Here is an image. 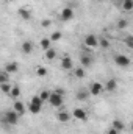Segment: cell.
Here are the masks:
<instances>
[{
	"instance_id": "1",
	"label": "cell",
	"mask_w": 133,
	"mask_h": 134,
	"mask_svg": "<svg viewBox=\"0 0 133 134\" xmlns=\"http://www.w3.org/2000/svg\"><path fill=\"white\" fill-rule=\"evenodd\" d=\"M114 64L117 67H122V69H127V67L132 64V61H130V58L127 56V55H116L114 56Z\"/></svg>"
},
{
	"instance_id": "2",
	"label": "cell",
	"mask_w": 133,
	"mask_h": 134,
	"mask_svg": "<svg viewBox=\"0 0 133 134\" xmlns=\"http://www.w3.org/2000/svg\"><path fill=\"white\" fill-rule=\"evenodd\" d=\"M63 101H64V97L60 95V94H57L55 91L52 92V95H50V98H49V103H50L53 108H61V106H63Z\"/></svg>"
},
{
	"instance_id": "3",
	"label": "cell",
	"mask_w": 133,
	"mask_h": 134,
	"mask_svg": "<svg viewBox=\"0 0 133 134\" xmlns=\"http://www.w3.org/2000/svg\"><path fill=\"white\" fill-rule=\"evenodd\" d=\"M19 117H21V115H19V114H17L16 111H14V109L8 111V112L5 114V120H6V122H8L9 125H16V123L19 122Z\"/></svg>"
},
{
	"instance_id": "4",
	"label": "cell",
	"mask_w": 133,
	"mask_h": 134,
	"mask_svg": "<svg viewBox=\"0 0 133 134\" xmlns=\"http://www.w3.org/2000/svg\"><path fill=\"white\" fill-rule=\"evenodd\" d=\"M85 45H86V47H91V48L97 47V45H99V37L94 36V34H88V36L85 37Z\"/></svg>"
},
{
	"instance_id": "5",
	"label": "cell",
	"mask_w": 133,
	"mask_h": 134,
	"mask_svg": "<svg viewBox=\"0 0 133 134\" xmlns=\"http://www.w3.org/2000/svg\"><path fill=\"white\" fill-rule=\"evenodd\" d=\"M72 115H74L77 120H81V122H85V120L88 119V112H86L85 109H81V108H75L74 112H72Z\"/></svg>"
},
{
	"instance_id": "6",
	"label": "cell",
	"mask_w": 133,
	"mask_h": 134,
	"mask_svg": "<svg viewBox=\"0 0 133 134\" xmlns=\"http://www.w3.org/2000/svg\"><path fill=\"white\" fill-rule=\"evenodd\" d=\"M103 91H105V86H103V84H100V83H93V84H91V87H89L91 95H100Z\"/></svg>"
},
{
	"instance_id": "7",
	"label": "cell",
	"mask_w": 133,
	"mask_h": 134,
	"mask_svg": "<svg viewBox=\"0 0 133 134\" xmlns=\"http://www.w3.org/2000/svg\"><path fill=\"white\" fill-rule=\"evenodd\" d=\"M61 20H70L72 17H74V9L72 8H69V6H66V8H63V11H61Z\"/></svg>"
},
{
	"instance_id": "8",
	"label": "cell",
	"mask_w": 133,
	"mask_h": 134,
	"mask_svg": "<svg viewBox=\"0 0 133 134\" xmlns=\"http://www.w3.org/2000/svg\"><path fill=\"white\" fill-rule=\"evenodd\" d=\"M116 89H117V81H116L114 78L108 80L106 84H105V91H106V92H114Z\"/></svg>"
},
{
	"instance_id": "9",
	"label": "cell",
	"mask_w": 133,
	"mask_h": 134,
	"mask_svg": "<svg viewBox=\"0 0 133 134\" xmlns=\"http://www.w3.org/2000/svg\"><path fill=\"white\" fill-rule=\"evenodd\" d=\"M13 109H14L19 115H22V114L25 112V104H24L22 101H14V103H13Z\"/></svg>"
},
{
	"instance_id": "10",
	"label": "cell",
	"mask_w": 133,
	"mask_h": 134,
	"mask_svg": "<svg viewBox=\"0 0 133 134\" xmlns=\"http://www.w3.org/2000/svg\"><path fill=\"white\" fill-rule=\"evenodd\" d=\"M80 64H81V67H91V64H93V58L89 56V55H81V58H80Z\"/></svg>"
},
{
	"instance_id": "11",
	"label": "cell",
	"mask_w": 133,
	"mask_h": 134,
	"mask_svg": "<svg viewBox=\"0 0 133 134\" xmlns=\"http://www.w3.org/2000/svg\"><path fill=\"white\" fill-rule=\"evenodd\" d=\"M61 67H63L64 70H70V69H74V63H72V59H70L69 56H64V58L61 59Z\"/></svg>"
},
{
	"instance_id": "12",
	"label": "cell",
	"mask_w": 133,
	"mask_h": 134,
	"mask_svg": "<svg viewBox=\"0 0 133 134\" xmlns=\"http://www.w3.org/2000/svg\"><path fill=\"white\" fill-rule=\"evenodd\" d=\"M17 69H19L17 63H8V64H5V67H3V70H6L8 73H16Z\"/></svg>"
},
{
	"instance_id": "13",
	"label": "cell",
	"mask_w": 133,
	"mask_h": 134,
	"mask_svg": "<svg viewBox=\"0 0 133 134\" xmlns=\"http://www.w3.org/2000/svg\"><path fill=\"white\" fill-rule=\"evenodd\" d=\"M19 16H21V19H24V20H30L32 19V14H30V11L28 9H25V8H19Z\"/></svg>"
},
{
	"instance_id": "14",
	"label": "cell",
	"mask_w": 133,
	"mask_h": 134,
	"mask_svg": "<svg viewBox=\"0 0 133 134\" xmlns=\"http://www.w3.org/2000/svg\"><path fill=\"white\" fill-rule=\"evenodd\" d=\"M22 52H24L25 55H30V53L33 52V44H32L30 41H25V42L22 44Z\"/></svg>"
},
{
	"instance_id": "15",
	"label": "cell",
	"mask_w": 133,
	"mask_h": 134,
	"mask_svg": "<svg viewBox=\"0 0 133 134\" xmlns=\"http://www.w3.org/2000/svg\"><path fill=\"white\" fill-rule=\"evenodd\" d=\"M111 128H114V130H117V131L121 133V131H124V130H125V123L116 119V120H113V125H111Z\"/></svg>"
},
{
	"instance_id": "16",
	"label": "cell",
	"mask_w": 133,
	"mask_h": 134,
	"mask_svg": "<svg viewBox=\"0 0 133 134\" xmlns=\"http://www.w3.org/2000/svg\"><path fill=\"white\" fill-rule=\"evenodd\" d=\"M28 109H30V112H32V114H39V112H41V109H42V104L30 103V104H28Z\"/></svg>"
},
{
	"instance_id": "17",
	"label": "cell",
	"mask_w": 133,
	"mask_h": 134,
	"mask_svg": "<svg viewBox=\"0 0 133 134\" xmlns=\"http://www.w3.org/2000/svg\"><path fill=\"white\" fill-rule=\"evenodd\" d=\"M89 95H91V92H88V91H80V92H77V100L85 101V100H88Z\"/></svg>"
},
{
	"instance_id": "18",
	"label": "cell",
	"mask_w": 133,
	"mask_h": 134,
	"mask_svg": "<svg viewBox=\"0 0 133 134\" xmlns=\"http://www.w3.org/2000/svg\"><path fill=\"white\" fill-rule=\"evenodd\" d=\"M57 117H58V120H60V122H69V119H70V115L67 114L66 111L58 112V114H57Z\"/></svg>"
},
{
	"instance_id": "19",
	"label": "cell",
	"mask_w": 133,
	"mask_h": 134,
	"mask_svg": "<svg viewBox=\"0 0 133 134\" xmlns=\"http://www.w3.org/2000/svg\"><path fill=\"white\" fill-rule=\"evenodd\" d=\"M122 9L124 11H133V0H124L122 2Z\"/></svg>"
},
{
	"instance_id": "20",
	"label": "cell",
	"mask_w": 133,
	"mask_h": 134,
	"mask_svg": "<svg viewBox=\"0 0 133 134\" xmlns=\"http://www.w3.org/2000/svg\"><path fill=\"white\" fill-rule=\"evenodd\" d=\"M50 44H52L50 37H44V39H41V47H42L44 50H49V48H50Z\"/></svg>"
},
{
	"instance_id": "21",
	"label": "cell",
	"mask_w": 133,
	"mask_h": 134,
	"mask_svg": "<svg viewBox=\"0 0 133 134\" xmlns=\"http://www.w3.org/2000/svg\"><path fill=\"white\" fill-rule=\"evenodd\" d=\"M55 56H57V52H55L53 48H49V50H45V59L52 61V59H55Z\"/></svg>"
},
{
	"instance_id": "22",
	"label": "cell",
	"mask_w": 133,
	"mask_h": 134,
	"mask_svg": "<svg viewBox=\"0 0 133 134\" xmlns=\"http://www.w3.org/2000/svg\"><path fill=\"white\" fill-rule=\"evenodd\" d=\"M74 75L77 78H83L85 76V67H75L74 69Z\"/></svg>"
},
{
	"instance_id": "23",
	"label": "cell",
	"mask_w": 133,
	"mask_h": 134,
	"mask_svg": "<svg viewBox=\"0 0 133 134\" xmlns=\"http://www.w3.org/2000/svg\"><path fill=\"white\" fill-rule=\"evenodd\" d=\"M124 44H125V47L133 50V36H125L124 37Z\"/></svg>"
},
{
	"instance_id": "24",
	"label": "cell",
	"mask_w": 133,
	"mask_h": 134,
	"mask_svg": "<svg viewBox=\"0 0 133 134\" xmlns=\"http://www.w3.org/2000/svg\"><path fill=\"white\" fill-rule=\"evenodd\" d=\"M36 75H38V76H45V75H47V69L42 67V66H38L36 67Z\"/></svg>"
},
{
	"instance_id": "25",
	"label": "cell",
	"mask_w": 133,
	"mask_h": 134,
	"mask_svg": "<svg viewBox=\"0 0 133 134\" xmlns=\"http://www.w3.org/2000/svg\"><path fill=\"white\" fill-rule=\"evenodd\" d=\"M50 95H52V92H50V91H41V94H39V97L42 98V101H49Z\"/></svg>"
},
{
	"instance_id": "26",
	"label": "cell",
	"mask_w": 133,
	"mask_h": 134,
	"mask_svg": "<svg viewBox=\"0 0 133 134\" xmlns=\"http://www.w3.org/2000/svg\"><path fill=\"white\" fill-rule=\"evenodd\" d=\"M8 78H9V73L6 70H2L0 72V83H8Z\"/></svg>"
},
{
	"instance_id": "27",
	"label": "cell",
	"mask_w": 133,
	"mask_h": 134,
	"mask_svg": "<svg viewBox=\"0 0 133 134\" xmlns=\"http://www.w3.org/2000/svg\"><path fill=\"white\" fill-rule=\"evenodd\" d=\"M9 95H11L13 98H17V97L21 95V89H19L17 86H13V89H11V92H9Z\"/></svg>"
},
{
	"instance_id": "28",
	"label": "cell",
	"mask_w": 133,
	"mask_h": 134,
	"mask_svg": "<svg viewBox=\"0 0 133 134\" xmlns=\"http://www.w3.org/2000/svg\"><path fill=\"white\" fill-rule=\"evenodd\" d=\"M99 45L102 47V48H108V47H110V41H108L106 37H100L99 39Z\"/></svg>"
},
{
	"instance_id": "29",
	"label": "cell",
	"mask_w": 133,
	"mask_h": 134,
	"mask_svg": "<svg viewBox=\"0 0 133 134\" xmlns=\"http://www.w3.org/2000/svg\"><path fill=\"white\" fill-rule=\"evenodd\" d=\"M0 89H2V92H5V94H9V92H11V89H13V86H9L8 83H2Z\"/></svg>"
},
{
	"instance_id": "30",
	"label": "cell",
	"mask_w": 133,
	"mask_h": 134,
	"mask_svg": "<svg viewBox=\"0 0 133 134\" xmlns=\"http://www.w3.org/2000/svg\"><path fill=\"white\" fill-rule=\"evenodd\" d=\"M63 37V34L60 33V31H55V33H52V36H50V41L52 42H57V41H60Z\"/></svg>"
},
{
	"instance_id": "31",
	"label": "cell",
	"mask_w": 133,
	"mask_h": 134,
	"mask_svg": "<svg viewBox=\"0 0 133 134\" xmlns=\"http://www.w3.org/2000/svg\"><path fill=\"white\" fill-rule=\"evenodd\" d=\"M127 27H129V22H127L125 19H121V20L117 22V28H119V30H124V28H127Z\"/></svg>"
},
{
	"instance_id": "32",
	"label": "cell",
	"mask_w": 133,
	"mask_h": 134,
	"mask_svg": "<svg viewBox=\"0 0 133 134\" xmlns=\"http://www.w3.org/2000/svg\"><path fill=\"white\" fill-rule=\"evenodd\" d=\"M50 25H52V20H50V19H44V20H42V27H44V28H49Z\"/></svg>"
},
{
	"instance_id": "33",
	"label": "cell",
	"mask_w": 133,
	"mask_h": 134,
	"mask_svg": "<svg viewBox=\"0 0 133 134\" xmlns=\"http://www.w3.org/2000/svg\"><path fill=\"white\" fill-rule=\"evenodd\" d=\"M106 134H119V131H117V130H114V128H110Z\"/></svg>"
},
{
	"instance_id": "34",
	"label": "cell",
	"mask_w": 133,
	"mask_h": 134,
	"mask_svg": "<svg viewBox=\"0 0 133 134\" xmlns=\"http://www.w3.org/2000/svg\"><path fill=\"white\" fill-rule=\"evenodd\" d=\"M130 130H132V131H133V123H132V125H130Z\"/></svg>"
}]
</instances>
